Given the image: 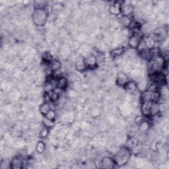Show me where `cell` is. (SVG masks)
I'll use <instances>...</instances> for the list:
<instances>
[{
  "label": "cell",
  "mask_w": 169,
  "mask_h": 169,
  "mask_svg": "<svg viewBox=\"0 0 169 169\" xmlns=\"http://www.w3.org/2000/svg\"><path fill=\"white\" fill-rule=\"evenodd\" d=\"M140 37L139 36L134 34L131 36L128 40V46L132 48V49H137L138 48L140 42H141Z\"/></svg>",
  "instance_id": "10"
},
{
  "label": "cell",
  "mask_w": 169,
  "mask_h": 169,
  "mask_svg": "<svg viewBox=\"0 0 169 169\" xmlns=\"http://www.w3.org/2000/svg\"><path fill=\"white\" fill-rule=\"evenodd\" d=\"M149 122L143 120L138 125V130L141 133H146L149 130Z\"/></svg>",
  "instance_id": "14"
},
{
  "label": "cell",
  "mask_w": 169,
  "mask_h": 169,
  "mask_svg": "<svg viewBox=\"0 0 169 169\" xmlns=\"http://www.w3.org/2000/svg\"><path fill=\"white\" fill-rule=\"evenodd\" d=\"M161 94L158 91H149L145 90L141 95V100L143 102H158L160 99Z\"/></svg>",
  "instance_id": "3"
},
{
  "label": "cell",
  "mask_w": 169,
  "mask_h": 169,
  "mask_svg": "<svg viewBox=\"0 0 169 169\" xmlns=\"http://www.w3.org/2000/svg\"><path fill=\"white\" fill-rule=\"evenodd\" d=\"M101 167L104 168H113L116 165L112 157H105L101 161Z\"/></svg>",
  "instance_id": "9"
},
{
  "label": "cell",
  "mask_w": 169,
  "mask_h": 169,
  "mask_svg": "<svg viewBox=\"0 0 169 169\" xmlns=\"http://www.w3.org/2000/svg\"><path fill=\"white\" fill-rule=\"evenodd\" d=\"M125 90L130 94H135V93L139 91L137 84L133 81H129L124 86Z\"/></svg>",
  "instance_id": "8"
},
{
  "label": "cell",
  "mask_w": 169,
  "mask_h": 169,
  "mask_svg": "<svg viewBox=\"0 0 169 169\" xmlns=\"http://www.w3.org/2000/svg\"><path fill=\"white\" fill-rule=\"evenodd\" d=\"M48 132H49V130H48V127H44V128L41 130V132L40 133V136L42 137V138H46L47 137L48 135Z\"/></svg>",
  "instance_id": "29"
},
{
  "label": "cell",
  "mask_w": 169,
  "mask_h": 169,
  "mask_svg": "<svg viewBox=\"0 0 169 169\" xmlns=\"http://www.w3.org/2000/svg\"><path fill=\"white\" fill-rule=\"evenodd\" d=\"M153 102H143L141 106V111L144 116H150L151 105Z\"/></svg>",
  "instance_id": "12"
},
{
  "label": "cell",
  "mask_w": 169,
  "mask_h": 169,
  "mask_svg": "<svg viewBox=\"0 0 169 169\" xmlns=\"http://www.w3.org/2000/svg\"><path fill=\"white\" fill-rule=\"evenodd\" d=\"M167 29L165 27H158L153 33V39L156 42H163L167 36Z\"/></svg>",
  "instance_id": "4"
},
{
  "label": "cell",
  "mask_w": 169,
  "mask_h": 169,
  "mask_svg": "<svg viewBox=\"0 0 169 169\" xmlns=\"http://www.w3.org/2000/svg\"><path fill=\"white\" fill-rule=\"evenodd\" d=\"M124 48L122 47L116 48L110 52V56L113 58H117L122 55L124 52Z\"/></svg>",
  "instance_id": "16"
},
{
  "label": "cell",
  "mask_w": 169,
  "mask_h": 169,
  "mask_svg": "<svg viewBox=\"0 0 169 169\" xmlns=\"http://www.w3.org/2000/svg\"><path fill=\"white\" fill-rule=\"evenodd\" d=\"M43 99H44V102H45L50 103L52 102L49 95H48V93H46V92L44 93V95L43 96Z\"/></svg>",
  "instance_id": "30"
},
{
  "label": "cell",
  "mask_w": 169,
  "mask_h": 169,
  "mask_svg": "<svg viewBox=\"0 0 169 169\" xmlns=\"http://www.w3.org/2000/svg\"><path fill=\"white\" fill-rule=\"evenodd\" d=\"M68 83V81L66 77H61L59 78L57 80V87L61 89H65L67 87Z\"/></svg>",
  "instance_id": "18"
},
{
  "label": "cell",
  "mask_w": 169,
  "mask_h": 169,
  "mask_svg": "<svg viewBox=\"0 0 169 169\" xmlns=\"http://www.w3.org/2000/svg\"><path fill=\"white\" fill-rule=\"evenodd\" d=\"M129 78L127 77V74H126L124 72H118V74L116 75V83L118 86H121V87H124L127 82H128Z\"/></svg>",
  "instance_id": "6"
},
{
  "label": "cell",
  "mask_w": 169,
  "mask_h": 169,
  "mask_svg": "<svg viewBox=\"0 0 169 169\" xmlns=\"http://www.w3.org/2000/svg\"><path fill=\"white\" fill-rule=\"evenodd\" d=\"M43 123L44 124V126H45V127H52L54 125V121H52V120H48L46 118H45V117H44V118L43 120Z\"/></svg>",
  "instance_id": "28"
},
{
  "label": "cell",
  "mask_w": 169,
  "mask_h": 169,
  "mask_svg": "<svg viewBox=\"0 0 169 169\" xmlns=\"http://www.w3.org/2000/svg\"><path fill=\"white\" fill-rule=\"evenodd\" d=\"M145 44H146V48L148 50H151L155 48V44H156V41L155 40L153 37L148 36L146 38V39L144 40Z\"/></svg>",
  "instance_id": "13"
},
{
  "label": "cell",
  "mask_w": 169,
  "mask_h": 169,
  "mask_svg": "<svg viewBox=\"0 0 169 169\" xmlns=\"http://www.w3.org/2000/svg\"><path fill=\"white\" fill-rule=\"evenodd\" d=\"M121 6L122 3L119 2H116L113 3L110 6L109 11L112 15H118L121 13Z\"/></svg>",
  "instance_id": "11"
},
{
  "label": "cell",
  "mask_w": 169,
  "mask_h": 169,
  "mask_svg": "<svg viewBox=\"0 0 169 169\" xmlns=\"http://www.w3.org/2000/svg\"><path fill=\"white\" fill-rule=\"evenodd\" d=\"M44 117L48 120H52V121H54L56 117V112H55L54 110L51 109L50 111L48 112L45 116H44Z\"/></svg>",
  "instance_id": "26"
},
{
  "label": "cell",
  "mask_w": 169,
  "mask_h": 169,
  "mask_svg": "<svg viewBox=\"0 0 169 169\" xmlns=\"http://www.w3.org/2000/svg\"><path fill=\"white\" fill-rule=\"evenodd\" d=\"M75 68H76L77 70L79 71H84L85 69L87 68L84 63L83 59H79L76 61V63H75Z\"/></svg>",
  "instance_id": "20"
},
{
  "label": "cell",
  "mask_w": 169,
  "mask_h": 169,
  "mask_svg": "<svg viewBox=\"0 0 169 169\" xmlns=\"http://www.w3.org/2000/svg\"><path fill=\"white\" fill-rule=\"evenodd\" d=\"M83 60L87 68H90V69L95 68L98 64L97 58L92 54L89 55V56H86L83 59Z\"/></svg>",
  "instance_id": "5"
},
{
  "label": "cell",
  "mask_w": 169,
  "mask_h": 169,
  "mask_svg": "<svg viewBox=\"0 0 169 169\" xmlns=\"http://www.w3.org/2000/svg\"><path fill=\"white\" fill-rule=\"evenodd\" d=\"M46 149V145L42 141H39L36 143V150L39 153H42L44 152Z\"/></svg>",
  "instance_id": "21"
},
{
  "label": "cell",
  "mask_w": 169,
  "mask_h": 169,
  "mask_svg": "<svg viewBox=\"0 0 169 169\" xmlns=\"http://www.w3.org/2000/svg\"><path fill=\"white\" fill-rule=\"evenodd\" d=\"M23 161L21 157L15 156L10 162V168L12 169H21L23 168Z\"/></svg>",
  "instance_id": "7"
},
{
  "label": "cell",
  "mask_w": 169,
  "mask_h": 169,
  "mask_svg": "<svg viewBox=\"0 0 169 169\" xmlns=\"http://www.w3.org/2000/svg\"><path fill=\"white\" fill-rule=\"evenodd\" d=\"M61 67V64L59 60H54L52 61L50 63V69L52 71H56L60 70Z\"/></svg>",
  "instance_id": "19"
},
{
  "label": "cell",
  "mask_w": 169,
  "mask_h": 169,
  "mask_svg": "<svg viewBox=\"0 0 169 169\" xmlns=\"http://www.w3.org/2000/svg\"><path fill=\"white\" fill-rule=\"evenodd\" d=\"M34 8L35 9H44L46 8L47 2L46 1H35L34 2Z\"/></svg>",
  "instance_id": "25"
},
{
  "label": "cell",
  "mask_w": 169,
  "mask_h": 169,
  "mask_svg": "<svg viewBox=\"0 0 169 169\" xmlns=\"http://www.w3.org/2000/svg\"><path fill=\"white\" fill-rule=\"evenodd\" d=\"M48 17V13L45 9H34L32 15L33 21L36 26L42 27L46 23Z\"/></svg>",
  "instance_id": "2"
},
{
  "label": "cell",
  "mask_w": 169,
  "mask_h": 169,
  "mask_svg": "<svg viewBox=\"0 0 169 169\" xmlns=\"http://www.w3.org/2000/svg\"><path fill=\"white\" fill-rule=\"evenodd\" d=\"M48 95H49V96H50L52 102H56V101H58V99H59V95H58V93H56V92H54V90L48 93Z\"/></svg>",
  "instance_id": "27"
},
{
  "label": "cell",
  "mask_w": 169,
  "mask_h": 169,
  "mask_svg": "<svg viewBox=\"0 0 169 169\" xmlns=\"http://www.w3.org/2000/svg\"><path fill=\"white\" fill-rule=\"evenodd\" d=\"M51 109L52 108L50 103L45 102H44L39 107V110L40 113L44 116H45Z\"/></svg>",
  "instance_id": "15"
},
{
  "label": "cell",
  "mask_w": 169,
  "mask_h": 169,
  "mask_svg": "<svg viewBox=\"0 0 169 169\" xmlns=\"http://www.w3.org/2000/svg\"><path fill=\"white\" fill-rule=\"evenodd\" d=\"M121 21H122V24L124 27H130L131 25H132V23L133 20L131 19L130 17L122 16L121 19Z\"/></svg>",
  "instance_id": "23"
},
{
  "label": "cell",
  "mask_w": 169,
  "mask_h": 169,
  "mask_svg": "<svg viewBox=\"0 0 169 169\" xmlns=\"http://www.w3.org/2000/svg\"><path fill=\"white\" fill-rule=\"evenodd\" d=\"M143 120V117H141V116H137V118H136L135 120V122L137 124V125H139V124L142 122Z\"/></svg>",
  "instance_id": "31"
},
{
  "label": "cell",
  "mask_w": 169,
  "mask_h": 169,
  "mask_svg": "<svg viewBox=\"0 0 169 169\" xmlns=\"http://www.w3.org/2000/svg\"><path fill=\"white\" fill-rule=\"evenodd\" d=\"M160 111V106L158 102H153L151 105V111H150V116H154L157 115Z\"/></svg>",
  "instance_id": "17"
},
{
  "label": "cell",
  "mask_w": 169,
  "mask_h": 169,
  "mask_svg": "<svg viewBox=\"0 0 169 169\" xmlns=\"http://www.w3.org/2000/svg\"><path fill=\"white\" fill-rule=\"evenodd\" d=\"M131 158V151L127 147H123L117 151L112 157L116 165L124 166L128 163Z\"/></svg>",
  "instance_id": "1"
},
{
  "label": "cell",
  "mask_w": 169,
  "mask_h": 169,
  "mask_svg": "<svg viewBox=\"0 0 169 169\" xmlns=\"http://www.w3.org/2000/svg\"><path fill=\"white\" fill-rule=\"evenodd\" d=\"M42 60L44 62L50 64V62L52 61V55L51 54V53L48 52H44L42 54Z\"/></svg>",
  "instance_id": "24"
},
{
  "label": "cell",
  "mask_w": 169,
  "mask_h": 169,
  "mask_svg": "<svg viewBox=\"0 0 169 169\" xmlns=\"http://www.w3.org/2000/svg\"><path fill=\"white\" fill-rule=\"evenodd\" d=\"M54 88L55 87H54L53 82L50 81H48L44 85V90L46 93H49L50 92L52 91Z\"/></svg>",
  "instance_id": "22"
}]
</instances>
